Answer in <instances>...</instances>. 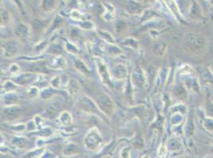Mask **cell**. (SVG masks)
Instances as JSON below:
<instances>
[{
	"mask_svg": "<svg viewBox=\"0 0 213 158\" xmlns=\"http://www.w3.org/2000/svg\"><path fill=\"white\" fill-rule=\"evenodd\" d=\"M134 146L137 147V148H141V147H142V145H143V142H142V138L141 137L140 135H138L137 138L135 139V141H134Z\"/></svg>",
	"mask_w": 213,
	"mask_h": 158,
	"instance_id": "d4e9b609",
	"label": "cell"
},
{
	"mask_svg": "<svg viewBox=\"0 0 213 158\" xmlns=\"http://www.w3.org/2000/svg\"><path fill=\"white\" fill-rule=\"evenodd\" d=\"M18 101V97L16 93H9L3 98V102L6 105H14Z\"/></svg>",
	"mask_w": 213,
	"mask_h": 158,
	"instance_id": "4fadbf2b",
	"label": "cell"
},
{
	"mask_svg": "<svg viewBox=\"0 0 213 158\" xmlns=\"http://www.w3.org/2000/svg\"><path fill=\"white\" fill-rule=\"evenodd\" d=\"M211 71H212V73L213 74V63L212 65H211Z\"/></svg>",
	"mask_w": 213,
	"mask_h": 158,
	"instance_id": "4316f807",
	"label": "cell"
},
{
	"mask_svg": "<svg viewBox=\"0 0 213 158\" xmlns=\"http://www.w3.org/2000/svg\"><path fill=\"white\" fill-rule=\"evenodd\" d=\"M183 158H189V157H183Z\"/></svg>",
	"mask_w": 213,
	"mask_h": 158,
	"instance_id": "f1b7e54d",
	"label": "cell"
},
{
	"mask_svg": "<svg viewBox=\"0 0 213 158\" xmlns=\"http://www.w3.org/2000/svg\"><path fill=\"white\" fill-rule=\"evenodd\" d=\"M60 119H61V122L62 124H64V125H68V124H71V121H72L70 114L67 112H62L61 115H60Z\"/></svg>",
	"mask_w": 213,
	"mask_h": 158,
	"instance_id": "e0dca14e",
	"label": "cell"
},
{
	"mask_svg": "<svg viewBox=\"0 0 213 158\" xmlns=\"http://www.w3.org/2000/svg\"><path fill=\"white\" fill-rule=\"evenodd\" d=\"M20 112V108L16 105H10L8 108H4L2 112V115L4 116V118H9V119H14L16 118Z\"/></svg>",
	"mask_w": 213,
	"mask_h": 158,
	"instance_id": "52a82bcc",
	"label": "cell"
},
{
	"mask_svg": "<svg viewBox=\"0 0 213 158\" xmlns=\"http://www.w3.org/2000/svg\"><path fill=\"white\" fill-rule=\"evenodd\" d=\"M56 6V1L55 0H43L42 2V6L44 10L49 11L54 9Z\"/></svg>",
	"mask_w": 213,
	"mask_h": 158,
	"instance_id": "2e32d148",
	"label": "cell"
},
{
	"mask_svg": "<svg viewBox=\"0 0 213 158\" xmlns=\"http://www.w3.org/2000/svg\"><path fill=\"white\" fill-rule=\"evenodd\" d=\"M142 158H148V157H146V156H144Z\"/></svg>",
	"mask_w": 213,
	"mask_h": 158,
	"instance_id": "83f0119b",
	"label": "cell"
},
{
	"mask_svg": "<svg viewBox=\"0 0 213 158\" xmlns=\"http://www.w3.org/2000/svg\"><path fill=\"white\" fill-rule=\"evenodd\" d=\"M78 151V147L74 146V145H70L64 150V152L66 155H71V154H74L75 152Z\"/></svg>",
	"mask_w": 213,
	"mask_h": 158,
	"instance_id": "7402d4cb",
	"label": "cell"
},
{
	"mask_svg": "<svg viewBox=\"0 0 213 158\" xmlns=\"http://www.w3.org/2000/svg\"><path fill=\"white\" fill-rule=\"evenodd\" d=\"M97 70H98V74L101 80L104 84L109 85L110 84V77H109V73H108V67L105 65L104 62L102 60L97 61Z\"/></svg>",
	"mask_w": 213,
	"mask_h": 158,
	"instance_id": "8992f818",
	"label": "cell"
},
{
	"mask_svg": "<svg viewBox=\"0 0 213 158\" xmlns=\"http://www.w3.org/2000/svg\"><path fill=\"white\" fill-rule=\"evenodd\" d=\"M74 66H75V68H76L77 70H79L80 73L82 74H85V75H87V74H89V69L88 68V66L85 65L84 62H82L80 59H75L74 62Z\"/></svg>",
	"mask_w": 213,
	"mask_h": 158,
	"instance_id": "7c38bea8",
	"label": "cell"
},
{
	"mask_svg": "<svg viewBox=\"0 0 213 158\" xmlns=\"http://www.w3.org/2000/svg\"><path fill=\"white\" fill-rule=\"evenodd\" d=\"M184 45L191 52L203 50L206 45V39L198 34H188L184 37Z\"/></svg>",
	"mask_w": 213,
	"mask_h": 158,
	"instance_id": "7a4b0ae2",
	"label": "cell"
},
{
	"mask_svg": "<svg viewBox=\"0 0 213 158\" xmlns=\"http://www.w3.org/2000/svg\"><path fill=\"white\" fill-rule=\"evenodd\" d=\"M207 112L209 113V115L213 116V103L210 101L207 103Z\"/></svg>",
	"mask_w": 213,
	"mask_h": 158,
	"instance_id": "484cf974",
	"label": "cell"
},
{
	"mask_svg": "<svg viewBox=\"0 0 213 158\" xmlns=\"http://www.w3.org/2000/svg\"><path fill=\"white\" fill-rule=\"evenodd\" d=\"M0 20H1V25L4 26L9 22L10 16L8 12L5 10L4 9L1 10V17H0Z\"/></svg>",
	"mask_w": 213,
	"mask_h": 158,
	"instance_id": "ac0fdd59",
	"label": "cell"
},
{
	"mask_svg": "<svg viewBox=\"0 0 213 158\" xmlns=\"http://www.w3.org/2000/svg\"><path fill=\"white\" fill-rule=\"evenodd\" d=\"M15 33L21 39H26L29 36V30L27 28V26H24L22 24H20V25H18L17 29L15 30Z\"/></svg>",
	"mask_w": 213,
	"mask_h": 158,
	"instance_id": "30bf717a",
	"label": "cell"
},
{
	"mask_svg": "<svg viewBox=\"0 0 213 158\" xmlns=\"http://www.w3.org/2000/svg\"><path fill=\"white\" fill-rule=\"evenodd\" d=\"M174 94L177 97L182 98L185 96V90L182 86H177L175 87L174 89Z\"/></svg>",
	"mask_w": 213,
	"mask_h": 158,
	"instance_id": "603a6c76",
	"label": "cell"
},
{
	"mask_svg": "<svg viewBox=\"0 0 213 158\" xmlns=\"http://www.w3.org/2000/svg\"><path fill=\"white\" fill-rule=\"evenodd\" d=\"M99 34H100V36L102 37V38L104 40H106L107 42H111V43H114V39H113V37H111V34H109L108 32H99Z\"/></svg>",
	"mask_w": 213,
	"mask_h": 158,
	"instance_id": "cb8c5ba5",
	"label": "cell"
},
{
	"mask_svg": "<svg viewBox=\"0 0 213 158\" xmlns=\"http://www.w3.org/2000/svg\"><path fill=\"white\" fill-rule=\"evenodd\" d=\"M102 141V138L100 137L98 130L96 129H91L86 135L85 139V142L86 146L89 150H94L97 149Z\"/></svg>",
	"mask_w": 213,
	"mask_h": 158,
	"instance_id": "3957f363",
	"label": "cell"
},
{
	"mask_svg": "<svg viewBox=\"0 0 213 158\" xmlns=\"http://www.w3.org/2000/svg\"><path fill=\"white\" fill-rule=\"evenodd\" d=\"M45 70H46V67L45 66L43 63H36V64H34V66H33V69H32V71L34 72H44L45 71Z\"/></svg>",
	"mask_w": 213,
	"mask_h": 158,
	"instance_id": "44dd1931",
	"label": "cell"
},
{
	"mask_svg": "<svg viewBox=\"0 0 213 158\" xmlns=\"http://www.w3.org/2000/svg\"><path fill=\"white\" fill-rule=\"evenodd\" d=\"M123 44L124 45H127V46H130L133 48H138L139 47V43L138 42L137 40H134L133 38H127L126 40H124L123 42Z\"/></svg>",
	"mask_w": 213,
	"mask_h": 158,
	"instance_id": "d6986e66",
	"label": "cell"
},
{
	"mask_svg": "<svg viewBox=\"0 0 213 158\" xmlns=\"http://www.w3.org/2000/svg\"><path fill=\"white\" fill-rule=\"evenodd\" d=\"M166 43L165 42H158L154 45V52L156 55H163L166 51Z\"/></svg>",
	"mask_w": 213,
	"mask_h": 158,
	"instance_id": "5bb4252c",
	"label": "cell"
},
{
	"mask_svg": "<svg viewBox=\"0 0 213 158\" xmlns=\"http://www.w3.org/2000/svg\"><path fill=\"white\" fill-rule=\"evenodd\" d=\"M34 75L33 74H27V75H23L20 76L19 78H16L15 81L18 84H22V85H29L31 83L34 81Z\"/></svg>",
	"mask_w": 213,
	"mask_h": 158,
	"instance_id": "8fae6325",
	"label": "cell"
},
{
	"mask_svg": "<svg viewBox=\"0 0 213 158\" xmlns=\"http://www.w3.org/2000/svg\"><path fill=\"white\" fill-rule=\"evenodd\" d=\"M115 78H118L119 80H122L126 78L127 76V69L123 64H118L115 66Z\"/></svg>",
	"mask_w": 213,
	"mask_h": 158,
	"instance_id": "9c48e42d",
	"label": "cell"
},
{
	"mask_svg": "<svg viewBox=\"0 0 213 158\" xmlns=\"http://www.w3.org/2000/svg\"><path fill=\"white\" fill-rule=\"evenodd\" d=\"M61 108V104L58 101H52L47 104L46 112L50 116H55L58 114L59 110Z\"/></svg>",
	"mask_w": 213,
	"mask_h": 158,
	"instance_id": "ba28073f",
	"label": "cell"
},
{
	"mask_svg": "<svg viewBox=\"0 0 213 158\" xmlns=\"http://www.w3.org/2000/svg\"><path fill=\"white\" fill-rule=\"evenodd\" d=\"M79 106L81 109L90 113H96L97 111H99L96 103H94L93 101L87 97H83L80 99Z\"/></svg>",
	"mask_w": 213,
	"mask_h": 158,
	"instance_id": "5b68a950",
	"label": "cell"
},
{
	"mask_svg": "<svg viewBox=\"0 0 213 158\" xmlns=\"http://www.w3.org/2000/svg\"><path fill=\"white\" fill-rule=\"evenodd\" d=\"M79 89V84L76 80H70L68 84V90L71 94H75Z\"/></svg>",
	"mask_w": 213,
	"mask_h": 158,
	"instance_id": "9a60e30c",
	"label": "cell"
},
{
	"mask_svg": "<svg viewBox=\"0 0 213 158\" xmlns=\"http://www.w3.org/2000/svg\"><path fill=\"white\" fill-rule=\"evenodd\" d=\"M2 49L3 50V54L7 58H11L18 55L19 48L16 41L7 40L2 43Z\"/></svg>",
	"mask_w": 213,
	"mask_h": 158,
	"instance_id": "277c9868",
	"label": "cell"
},
{
	"mask_svg": "<svg viewBox=\"0 0 213 158\" xmlns=\"http://www.w3.org/2000/svg\"><path fill=\"white\" fill-rule=\"evenodd\" d=\"M141 6L139 4L136 3H131L128 6H127V10L131 14H135V13H138L140 11Z\"/></svg>",
	"mask_w": 213,
	"mask_h": 158,
	"instance_id": "ffe728a7",
	"label": "cell"
},
{
	"mask_svg": "<svg viewBox=\"0 0 213 158\" xmlns=\"http://www.w3.org/2000/svg\"><path fill=\"white\" fill-rule=\"evenodd\" d=\"M96 105L99 111L108 117L113 115L115 108L114 101L111 100V98L108 95L104 93H101L97 96Z\"/></svg>",
	"mask_w": 213,
	"mask_h": 158,
	"instance_id": "6da1fadb",
	"label": "cell"
}]
</instances>
